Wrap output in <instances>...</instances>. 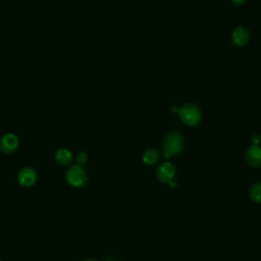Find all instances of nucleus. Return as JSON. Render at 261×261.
I'll return each mask as SVG.
<instances>
[{"label": "nucleus", "mask_w": 261, "mask_h": 261, "mask_svg": "<svg viewBox=\"0 0 261 261\" xmlns=\"http://www.w3.org/2000/svg\"><path fill=\"white\" fill-rule=\"evenodd\" d=\"M184 138L179 132H168L162 141V152L166 159L178 155L184 149Z\"/></svg>", "instance_id": "1"}, {"label": "nucleus", "mask_w": 261, "mask_h": 261, "mask_svg": "<svg viewBox=\"0 0 261 261\" xmlns=\"http://www.w3.org/2000/svg\"><path fill=\"white\" fill-rule=\"evenodd\" d=\"M180 120L189 126H197L202 121V112L200 108L192 103L185 104L178 109Z\"/></svg>", "instance_id": "2"}, {"label": "nucleus", "mask_w": 261, "mask_h": 261, "mask_svg": "<svg viewBox=\"0 0 261 261\" xmlns=\"http://www.w3.org/2000/svg\"><path fill=\"white\" fill-rule=\"evenodd\" d=\"M65 180L72 188H83L88 182V173L86 169L79 164H73L65 172Z\"/></svg>", "instance_id": "3"}, {"label": "nucleus", "mask_w": 261, "mask_h": 261, "mask_svg": "<svg viewBox=\"0 0 261 261\" xmlns=\"http://www.w3.org/2000/svg\"><path fill=\"white\" fill-rule=\"evenodd\" d=\"M175 175V167L171 162L160 163L156 168V177L162 184H169Z\"/></svg>", "instance_id": "4"}, {"label": "nucleus", "mask_w": 261, "mask_h": 261, "mask_svg": "<svg viewBox=\"0 0 261 261\" xmlns=\"http://www.w3.org/2000/svg\"><path fill=\"white\" fill-rule=\"evenodd\" d=\"M38 178V174L37 171L30 166H25L19 169V171L17 172V182L20 187L23 188H30L32 186L35 185V182L37 181Z\"/></svg>", "instance_id": "5"}, {"label": "nucleus", "mask_w": 261, "mask_h": 261, "mask_svg": "<svg viewBox=\"0 0 261 261\" xmlns=\"http://www.w3.org/2000/svg\"><path fill=\"white\" fill-rule=\"evenodd\" d=\"M19 146V140L16 135L9 133L0 138V152L4 154H10L16 151Z\"/></svg>", "instance_id": "6"}, {"label": "nucleus", "mask_w": 261, "mask_h": 261, "mask_svg": "<svg viewBox=\"0 0 261 261\" xmlns=\"http://www.w3.org/2000/svg\"><path fill=\"white\" fill-rule=\"evenodd\" d=\"M245 160L252 167L261 166V148L257 145L248 147L245 151Z\"/></svg>", "instance_id": "7"}, {"label": "nucleus", "mask_w": 261, "mask_h": 261, "mask_svg": "<svg viewBox=\"0 0 261 261\" xmlns=\"http://www.w3.org/2000/svg\"><path fill=\"white\" fill-rule=\"evenodd\" d=\"M250 40V32L245 27H238L231 34V41L237 47L245 46Z\"/></svg>", "instance_id": "8"}, {"label": "nucleus", "mask_w": 261, "mask_h": 261, "mask_svg": "<svg viewBox=\"0 0 261 261\" xmlns=\"http://www.w3.org/2000/svg\"><path fill=\"white\" fill-rule=\"evenodd\" d=\"M54 160L61 166H68L73 161V154L69 149L60 148L54 154Z\"/></svg>", "instance_id": "9"}, {"label": "nucleus", "mask_w": 261, "mask_h": 261, "mask_svg": "<svg viewBox=\"0 0 261 261\" xmlns=\"http://www.w3.org/2000/svg\"><path fill=\"white\" fill-rule=\"evenodd\" d=\"M161 154L157 149H147L143 155H142V160L146 165H154L160 160Z\"/></svg>", "instance_id": "10"}, {"label": "nucleus", "mask_w": 261, "mask_h": 261, "mask_svg": "<svg viewBox=\"0 0 261 261\" xmlns=\"http://www.w3.org/2000/svg\"><path fill=\"white\" fill-rule=\"evenodd\" d=\"M249 198L256 204H261V182H255L249 189Z\"/></svg>", "instance_id": "11"}, {"label": "nucleus", "mask_w": 261, "mask_h": 261, "mask_svg": "<svg viewBox=\"0 0 261 261\" xmlns=\"http://www.w3.org/2000/svg\"><path fill=\"white\" fill-rule=\"evenodd\" d=\"M87 161H88V155H87L86 152L81 151V152H79V153L76 154V156H75V162H76V164L83 166L84 164L87 163Z\"/></svg>", "instance_id": "12"}, {"label": "nucleus", "mask_w": 261, "mask_h": 261, "mask_svg": "<svg viewBox=\"0 0 261 261\" xmlns=\"http://www.w3.org/2000/svg\"><path fill=\"white\" fill-rule=\"evenodd\" d=\"M252 143L253 145H259L261 143V135L260 134H255L253 137H252Z\"/></svg>", "instance_id": "13"}, {"label": "nucleus", "mask_w": 261, "mask_h": 261, "mask_svg": "<svg viewBox=\"0 0 261 261\" xmlns=\"http://www.w3.org/2000/svg\"><path fill=\"white\" fill-rule=\"evenodd\" d=\"M230 1L236 5H244L247 2V0H230Z\"/></svg>", "instance_id": "14"}, {"label": "nucleus", "mask_w": 261, "mask_h": 261, "mask_svg": "<svg viewBox=\"0 0 261 261\" xmlns=\"http://www.w3.org/2000/svg\"><path fill=\"white\" fill-rule=\"evenodd\" d=\"M168 185H169L171 188H173V187H175V186H176V182H174L173 180H171V181H170Z\"/></svg>", "instance_id": "15"}, {"label": "nucleus", "mask_w": 261, "mask_h": 261, "mask_svg": "<svg viewBox=\"0 0 261 261\" xmlns=\"http://www.w3.org/2000/svg\"><path fill=\"white\" fill-rule=\"evenodd\" d=\"M83 261H97V260H95V259H85Z\"/></svg>", "instance_id": "16"}, {"label": "nucleus", "mask_w": 261, "mask_h": 261, "mask_svg": "<svg viewBox=\"0 0 261 261\" xmlns=\"http://www.w3.org/2000/svg\"><path fill=\"white\" fill-rule=\"evenodd\" d=\"M0 261H1V260H0Z\"/></svg>", "instance_id": "17"}]
</instances>
